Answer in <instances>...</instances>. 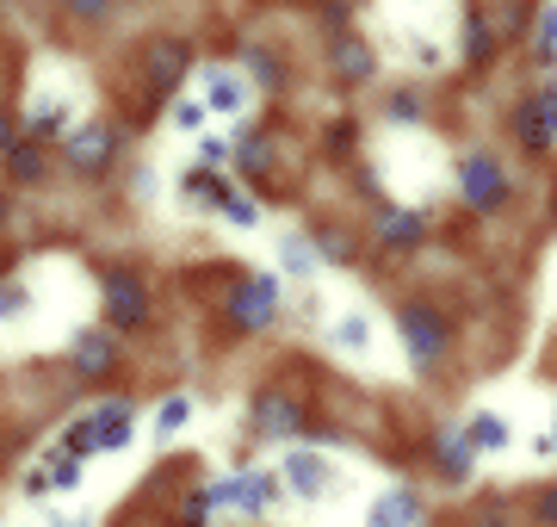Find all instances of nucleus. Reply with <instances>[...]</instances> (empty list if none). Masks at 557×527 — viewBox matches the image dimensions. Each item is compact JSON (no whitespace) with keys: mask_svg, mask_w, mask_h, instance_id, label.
<instances>
[{"mask_svg":"<svg viewBox=\"0 0 557 527\" xmlns=\"http://www.w3.org/2000/svg\"><path fill=\"white\" fill-rule=\"evenodd\" d=\"M397 335H403V347H409V360H416V366L446 360V347H453V323H446V310L428 305V298L397 305Z\"/></svg>","mask_w":557,"mask_h":527,"instance_id":"f257e3e1","label":"nucleus"},{"mask_svg":"<svg viewBox=\"0 0 557 527\" xmlns=\"http://www.w3.org/2000/svg\"><path fill=\"white\" fill-rule=\"evenodd\" d=\"M458 193H465V205L471 211H496V205H508V193H515V181H508V168L496 162V149H471L465 162H458Z\"/></svg>","mask_w":557,"mask_h":527,"instance_id":"f03ea898","label":"nucleus"},{"mask_svg":"<svg viewBox=\"0 0 557 527\" xmlns=\"http://www.w3.org/2000/svg\"><path fill=\"white\" fill-rule=\"evenodd\" d=\"M131 441V404H100V409H87L75 428H69V453L75 459H87V453H119V446Z\"/></svg>","mask_w":557,"mask_h":527,"instance_id":"7ed1b4c3","label":"nucleus"},{"mask_svg":"<svg viewBox=\"0 0 557 527\" xmlns=\"http://www.w3.org/2000/svg\"><path fill=\"white\" fill-rule=\"evenodd\" d=\"M100 292H106V323H112V329L137 335V329L149 323V292H143V280L131 273V267H106Z\"/></svg>","mask_w":557,"mask_h":527,"instance_id":"20e7f679","label":"nucleus"},{"mask_svg":"<svg viewBox=\"0 0 557 527\" xmlns=\"http://www.w3.org/2000/svg\"><path fill=\"white\" fill-rule=\"evenodd\" d=\"M230 317H236L242 329H267V323H273V317H278V280H273V273H248V280L236 285Z\"/></svg>","mask_w":557,"mask_h":527,"instance_id":"39448f33","label":"nucleus"},{"mask_svg":"<svg viewBox=\"0 0 557 527\" xmlns=\"http://www.w3.org/2000/svg\"><path fill=\"white\" fill-rule=\"evenodd\" d=\"M329 62H335L341 82H354V87H366L372 75H379V57H372V44L359 38L354 25H335V38H329Z\"/></svg>","mask_w":557,"mask_h":527,"instance_id":"423d86ee","label":"nucleus"},{"mask_svg":"<svg viewBox=\"0 0 557 527\" xmlns=\"http://www.w3.org/2000/svg\"><path fill=\"white\" fill-rule=\"evenodd\" d=\"M112 156H119V124H81L69 137V168L75 174H100V168H112Z\"/></svg>","mask_w":557,"mask_h":527,"instance_id":"0eeeda50","label":"nucleus"},{"mask_svg":"<svg viewBox=\"0 0 557 527\" xmlns=\"http://www.w3.org/2000/svg\"><path fill=\"white\" fill-rule=\"evenodd\" d=\"M186 75H193V50H186V44L180 38H156L149 44V94H174L180 82H186Z\"/></svg>","mask_w":557,"mask_h":527,"instance_id":"6e6552de","label":"nucleus"},{"mask_svg":"<svg viewBox=\"0 0 557 527\" xmlns=\"http://www.w3.org/2000/svg\"><path fill=\"white\" fill-rule=\"evenodd\" d=\"M285 490L292 497H304V503H317V497H329V485H335V471H329V459L322 453H310V446H298L292 459H285Z\"/></svg>","mask_w":557,"mask_h":527,"instance_id":"1a4fd4ad","label":"nucleus"},{"mask_svg":"<svg viewBox=\"0 0 557 527\" xmlns=\"http://www.w3.org/2000/svg\"><path fill=\"white\" fill-rule=\"evenodd\" d=\"M515 137L533 149V156H552L557 149V131H552V106H545V94H527V100L515 106Z\"/></svg>","mask_w":557,"mask_h":527,"instance_id":"9d476101","label":"nucleus"},{"mask_svg":"<svg viewBox=\"0 0 557 527\" xmlns=\"http://www.w3.org/2000/svg\"><path fill=\"white\" fill-rule=\"evenodd\" d=\"M304 404L285 391H260L255 397V434H304Z\"/></svg>","mask_w":557,"mask_h":527,"instance_id":"9b49d317","label":"nucleus"},{"mask_svg":"<svg viewBox=\"0 0 557 527\" xmlns=\"http://www.w3.org/2000/svg\"><path fill=\"white\" fill-rule=\"evenodd\" d=\"M421 515H428L421 490H416V485H397V490H384L379 503H372L366 527H421Z\"/></svg>","mask_w":557,"mask_h":527,"instance_id":"f8f14e48","label":"nucleus"},{"mask_svg":"<svg viewBox=\"0 0 557 527\" xmlns=\"http://www.w3.org/2000/svg\"><path fill=\"white\" fill-rule=\"evenodd\" d=\"M211 503H236V508H248V515H267V508H273V471H242V478L211 490Z\"/></svg>","mask_w":557,"mask_h":527,"instance_id":"ddd939ff","label":"nucleus"},{"mask_svg":"<svg viewBox=\"0 0 557 527\" xmlns=\"http://www.w3.org/2000/svg\"><path fill=\"white\" fill-rule=\"evenodd\" d=\"M379 243H391V248L428 243V211H416V205H384L379 211Z\"/></svg>","mask_w":557,"mask_h":527,"instance_id":"4468645a","label":"nucleus"},{"mask_svg":"<svg viewBox=\"0 0 557 527\" xmlns=\"http://www.w3.org/2000/svg\"><path fill=\"white\" fill-rule=\"evenodd\" d=\"M112 366H119V342L100 335V329H87L75 342V379H106Z\"/></svg>","mask_w":557,"mask_h":527,"instance_id":"2eb2a0df","label":"nucleus"},{"mask_svg":"<svg viewBox=\"0 0 557 527\" xmlns=\"http://www.w3.org/2000/svg\"><path fill=\"white\" fill-rule=\"evenodd\" d=\"M471 459H478V446H471V434L465 428H446L440 434V478H471Z\"/></svg>","mask_w":557,"mask_h":527,"instance_id":"dca6fc26","label":"nucleus"},{"mask_svg":"<svg viewBox=\"0 0 557 527\" xmlns=\"http://www.w3.org/2000/svg\"><path fill=\"white\" fill-rule=\"evenodd\" d=\"M0 162H7V174H13L20 186H38V181H44V143L20 137L13 149H7V156H0Z\"/></svg>","mask_w":557,"mask_h":527,"instance_id":"f3484780","label":"nucleus"},{"mask_svg":"<svg viewBox=\"0 0 557 527\" xmlns=\"http://www.w3.org/2000/svg\"><path fill=\"white\" fill-rule=\"evenodd\" d=\"M205 87H211V112H242V106H248V87L236 82V75H230V69H205Z\"/></svg>","mask_w":557,"mask_h":527,"instance_id":"a211bd4d","label":"nucleus"},{"mask_svg":"<svg viewBox=\"0 0 557 527\" xmlns=\"http://www.w3.org/2000/svg\"><path fill=\"white\" fill-rule=\"evenodd\" d=\"M465 434H471V446H478V453H490V446H508L515 441V428H508V416H496V409H478V416H471V428H465Z\"/></svg>","mask_w":557,"mask_h":527,"instance_id":"6ab92c4d","label":"nucleus"},{"mask_svg":"<svg viewBox=\"0 0 557 527\" xmlns=\"http://www.w3.org/2000/svg\"><path fill=\"white\" fill-rule=\"evenodd\" d=\"M62 131H69V106H62V100L32 106V119H25V137H32V143H57Z\"/></svg>","mask_w":557,"mask_h":527,"instance_id":"aec40b11","label":"nucleus"},{"mask_svg":"<svg viewBox=\"0 0 557 527\" xmlns=\"http://www.w3.org/2000/svg\"><path fill=\"white\" fill-rule=\"evenodd\" d=\"M278 261H285V273H298V280H317L322 255H317V243H310V236H298V230H292V236L278 243Z\"/></svg>","mask_w":557,"mask_h":527,"instance_id":"412c9836","label":"nucleus"},{"mask_svg":"<svg viewBox=\"0 0 557 527\" xmlns=\"http://www.w3.org/2000/svg\"><path fill=\"white\" fill-rule=\"evenodd\" d=\"M242 62H248V69H255V82L260 87H285V62L273 57V50H267V44H242Z\"/></svg>","mask_w":557,"mask_h":527,"instance_id":"4be33fe9","label":"nucleus"},{"mask_svg":"<svg viewBox=\"0 0 557 527\" xmlns=\"http://www.w3.org/2000/svg\"><path fill=\"white\" fill-rule=\"evenodd\" d=\"M533 50L545 62H557V0H545V7L533 13Z\"/></svg>","mask_w":557,"mask_h":527,"instance_id":"5701e85b","label":"nucleus"},{"mask_svg":"<svg viewBox=\"0 0 557 527\" xmlns=\"http://www.w3.org/2000/svg\"><path fill=\"white\" fill-rule=\"evenodd\" d=\"M180 193H186L193 205H223V199H230V193H223V181H218V174H205V168H193V174L180 181Z\"/></svg>","mask_w":557,"mask_h":527,"instance_id":"b1692460","label":"nucleus"},{"mask_svg":"<svg viewBox=\"0 0 557 527\" xmlns=\"http://www.w3.org/2000/svg\"><path fill=\"white\" fill-rule=\"evenodd\" d=\"M384 112H391L397 124H421V119H428V100H421V87H397Z\"/></svg>","mask_w":557,"mask_h":527,"instance_id":"393cba45","label":"nucleus"},{"mask_svg":"<svg viewBox=\"0 0 557 527\" xmlns=\"http://www.w3.org/2000/svg\"><path fill=\"white\" fill-rule=\"evenodd\" d=\"M310 243H317L322 261H347V255H354V236H341V230H329V223H317V230H310Z\"/></svg>","mask_w":557,"mask_h":527,"instance_id":"a878e982","label":"nucleus"},{"mask_svg":"<svg viewBox=\"0 0 557 527\" xmlns=\"http://www.w3.org/2000/svg\"><path fill=\"white\" fill-rule=\"evenodd\" d=\"M527 515H533V527H557V485H539L527 497Z\"/></svg>","mask_w":557,"mask_h":527,"instance_id":"bb28decb","label":"nucleus"},{"mask_svg":"<svg viewBox=\"0 0 557 527\" xmlns=\"http://www.w3.org/2000/svg\"><path fill=\"white\" fill-rule=\"evenodd\" d=\"M335 342L347 347V354H366V342H372L366 317H335Z\"/></svg>","mask_w":557,"mask_h":527,"instance_id":"cd10ccee","label":"nucleus"},{"mask_svg":"<svg viewBox=\"0 0 557 527\" xmlns=\"http://www.w3.org/2000/svg\"><path fill=\"white\" fill-rule=\"evenodd\" d=\"M471 32H465V62H483L490 57V20H483V13H471Z\"/></svg>","mask_w":557,"mask_h":527,"instance_id":"c85d7f7f","label":"nucleus"},{"mask_svg":"<svg viewBox=\"0 0 557 527\" xmlns=\"http://www.w3.org/2000/svg\"><path fill=\"white\" fill-rule=\"evenodd\" d=\"M186 416H193V404H186V397H168V404L156 409V434H180Z\"/></svg>","mask_w":557,"mask_h":527,"instance_id":"c756f323","label":"nucleus"},{"mask_svg":"<svg viewBox=\"0 0 557 527\" xmlns=\"http://www.w3.org/2000/svg\"><path fill=\"white\" fill-rule=\"evenodd\" d=\"M205 124H211L205 100H174V131H205Z\"/></svg>","mask_w":557,"mask_h":527,"instance_id":"7c9ffc66","label":"nucleus"},{"mask_svg":"<svg viewBox=\"0 0 557 527\" xmlns=\"http://www.w3.org/2000/svg\"><path fill=\"white\" fill-rule=\"evenodd\" d=\"M223 218L248 230V223H260V205H255V199H236V193H230V199H223Z\"/></svg>","mask_w":557,"mask_h":527,"instance_id":"2f4dec72","label":"nucleus"},{"mask_svg":"<svg viewBox=\"0 0 557 527\" xmlns=\"http://www.w3.org/2000/svg\"><path fill=\"white\" fill-rule=\"evenodd\" d=\"M478 527H515V515H508V503H483Z\"/></svg>","mask_w":557,"mask_h":527,"instance_id":"473e14b6","label":"nucleus"},{"mask_svg":"<svg viewBox=\"0 0 557 527\" xmlns=\"http://www.w3.org/2000/svg\"><path fill=\"white\" fill-rule=\"evenodd\" d=\"M25 310V292L20 285H0V317H20Z\"/></svg>","mask_w":557,"mask_h":527,"instance_id":"72a5a7b5","label":"nucleus"},{"mask_svg":"<svg viewBox=\"0 0 557 527\" xmlns=\"http://www.w3.org/2000/svg\"><path fill=\"white\" fill-rule=\"evenodd\" d=\"M69 13H75L81 25H94V20L106 13V0H69Z\"/></svg>","mask_w":557,"mask_h":527,"instance_id":"f704fd0d","label":"nucleus"},{"mask_svg":"<svg viewBox=\"0 0 557 527\" xmlns=\"http://www.w3.org/2000/svg\"><path fill=\"white\" fill-rule=\"evenodd\" d=\"M13 143H20V131H13V112H7V106H0V156H7V149H13Z\"/></svg>","mask_w":557,"mask_h":527,"instance_id":"c9c22d12","label":"nucleus"},{"mask_svg":"<svg viewBox=\"0 0 557 527\" xmlns=\"http://www.w3.org/2000/svg\"><path fill=\"white\" fill-rule=\"evenodd\" d=\"M539 94H545V106H552V131H557V82H545Z\"/></svg>","mask_w":557,"mask_h":527,"instance_id":"e433bc0d","label":"nucleus"},{"mask_svg":"<svg viewBox=\"0 0 557 527\" xmlns=\"http://www.w3.org/2000/svg\"><path fill=\"white\" fill-rule=\"evenodd\" d=\"M57 527H87V515H50Z\"/></svg>","mask_w":557,"mask_h":527,"instance_id":"4c0bfd02","label":"nucleus"},{"mask_svg":"<svg viewBox=\"0 0 557 527\" xmlns=\"http://www.w3.org/2000/svg\"><path fill=\"white\" fill-rule=\"evenodd\" d=\"M539 453H557V434H552V441H539Z\"/></svg>","mask_w":557,"mask_h":527,"instance_id":"58836bf2","label":"nucleus"},{"mask_svg":"<svg viewBox=\"0 0 557 527\" xmlns=\"http://www.w3.org/2000/svg\"><path fill=\"white\" fill-rule=\"evenodd\" d=\"M0 223H7V199H0Z\"/></svg>","mask_w":557,"mask_h":527,"instance_id":"ea45409f","label":"nucleus"}]
</instances>
